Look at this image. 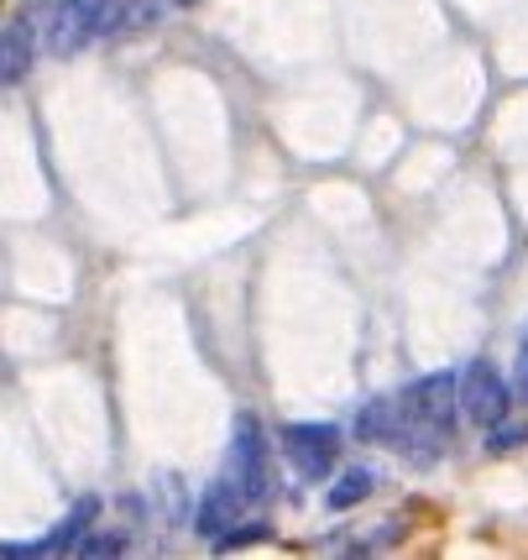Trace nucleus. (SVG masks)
I'll return each instance as SVG.
<instances>
[{"mask_svg":"<svg viewBox=\"0 0 528 560\" xmlns=\"http://www.w3.org/2000/svg\"><path fill=\"white\" fill-rule=\"evenodd\" d=\"M120 11H126V0H58L48 26V52L73 58L79 48H90L95 37H116Z\"/></svg>","mask_w":528,"mask_h":560,"instance_id":"obj_1","label":"nucleus"},{"mask_svg":"<svg viewBox=\"0 0 528 560\" xmlns=\"http://www.w3.org/2000/svg\"><path fill=\"white\" fill-rule=\"evenodd\" d=\"M513 383H507L503 372L492 362H471L466 366V377H460V415L477 424L481 435L492 430V424H503L507 409H513Z\"/></svg>","mask_w":528,"mask_h":560,"instance_id":"obj_2","label":"nucleus"},{"mask_svg":"<svg viewBox=\"0 0 528 560\" xmlns=\"http://www.w3.org/2000/svg\"><path fill=\"white\" fill-rule=\"evenodd\" d=\"M456 404H460V377H456V372H434V377H419V383L403 393V409H409V430L450 435ZM409 430H403V435H409ZM398 445H403V440H398Z\"/></svg>","mask_w":528,"mask_h":560,"instance_id":"obj_3","label":"nucleus"},{"mask_svg":"<svg viewBox=\"0 0 528 560\" xmlns=\"http://www.w3.org/2000/svg\"><path fill=\"white\" fill-rule=\"evenodd\" d=\"M225 477L236 482L251 503L267 492V435L251 415H236L231 424V451H225Z\"/></svg>","mask_w":528,"mask_h":560,"instance_id":"obj_4","label":"nucleus"},{"mask_svg":"<svg viewBox=\"0 0 528 560\" xmlns=\"http://www.w3.org/2000/svg\"><path fill=\"white\" fill-rule=\"evenodd\" d=\"M340 430L336 424H289L283 430V451H289V462L298 477H309V482H319V477H330V466L340 462Z\"/></svg>","mask_w":528,"mask_h":560,"instance_id":"obj_5","label":"nucleus"},{"mask_svg":"<svg viewBox=\"0 0 528 560\" xmlns=\"http://www.w3.org/2000/svg\"><path fill=\"white\" fill-rule=\"evenodd\" d=\"M95 518H99V498H79V503L69 509V518H63V524H58V529H52L48 539H26V545H16V539H11V545H5L0 556H5V560L73 556V550H79V539L90 535V524H95Z\"/></svg>","mask_w":528,"mask_h":560,"instance_id":"obj_6","label":"nucleus"},{"mask_svg":"<svg viewBox=\"0 0 528 560\" xmlns=\"http://www.w3.org/2000/svg\"><path fill=\"white\" fill-rule=\"evenodd\" d=\"M246 503H251V498H246V492L225 477V482H215V488L204 492V509H199V518H193V529H199L204 539H220L240 518V509H246Z\"/></svg>","mask_w":528,"mask_h":560,"instance_id":"obj_7","label":"nucleus"},{"mask_svg":"<svg viewBox=\"0 0 528 560\" xmlns=\"http://www.w3.org/2000/svg\"><path fill=\"white\" fill-rule=\"evenodd\" d=\"M32 22L26 16H16V22H5V48H0V84L11 90L16 79H26V69H32Z\"/></svg>","mask_w":528,"mask_h":560,"instance_id":"obj_8","label":"nucleus"},{"mask_svg":"<svg viewBox=\"0 0 528 560\" xmlns=\"http://www.w3.org/2000/svg\"><path fill=\"white\" fill-rule=\"evenodd\" d=\"M366 492H372V471H361V466H351V471H345V477H340L336 488L325 492V509L345 513V509H351V503H361V498H366Z\"/></svg>","mask_w":528,"mask_h":560,"instance_id":"obj_9","label":"nucleus"},{"mask_svg":"<svg viewBox=\"0 0 528 560\" xmlns=\"http://www.w3.org/2000/svg\"><path fill=\"white\" fill-rule=\"evenodd\" d=\"M528 440V424H492V430H486V451H492V456H507V451H518V445H524Z\"/></svg>","mask_w":528,"mask_h":560,"instance_id":"obj_10","label":"nucleus"},{"mask_svg":"<svg viewBox=\"0 0 528 560\" xmlns=\"http://www.w3.org/2000/svg\"><path fill=\"white\" fill-rule=\"evenodd\" d=\"M267 535H272L267 524H240V529L231 524V529H225V535H220L215 545H220V550H236V545H257V539H267Z\"/></svg>","mask_w":528,"mask_h":560,"instance_id":"obj_11","label":"nucleus"},{"mask_svg":"<svg viewBox=\"0 0 528 560\" xmlns=\"http://www.w3.org/2000/svg\"><path fill=\"white\" fill-rule=\"evenodd\" d=\"M120 545H126V535H84L79 539V550L73 556H120Z\"/></svg>","mask_w":528,"mask_h":560,"instance_id":"obj_12","label":"nucleus"},{"mask_svg":"<svg viewBox=\"0 0 528 560\" xmlns=\"http://www.w3.org/2000/svg\"><path fill=\"white\" fill-rule=\"evenodd\" d=\"M513 393H518V404H528V325H524V336H518V362H513Z\"/></svg>","mask_w":528,"mask_h":560,"instance_id":"obj_13","label":"nucleus"},{"mask_svg":"<svg viewBox=\"0 0 528 560\" xmlns=\"http://www.w3.org/2000/svg\"><path fill=\"white\" fill-rule=\"evenodd\" d=\"M173 5H193V0H173Z\"/></svg>","mask_w":528,"mask_h":560,"instance_id":"obj_14","label":"nucleus"}]
</instances>
